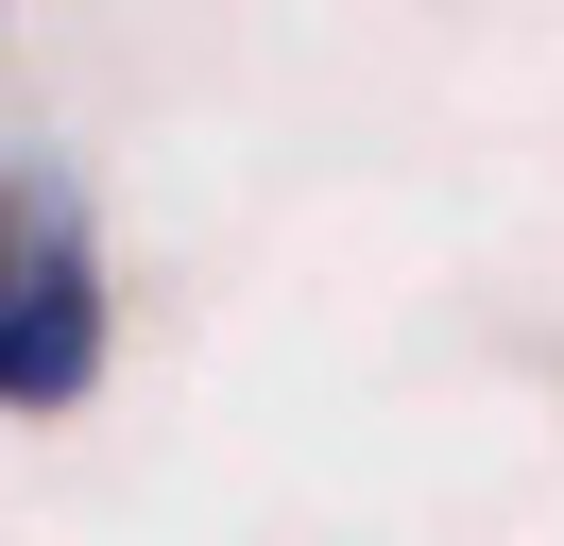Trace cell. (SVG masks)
I'll return each mask as SVG.
<instances>
[{"mask_svg":"<svg viewBox=\"0 0 564 546\" xmlns=\"http://www.w3.org/2000/svg\"><path fill=\"white\" fill-rule=\"evenodd\" d=\"M120 359V273H104V222H86V171L52 154H0V410L52 427L86 410Z\"/></svg>","mask_w":564,"mask_h":546,"instance_id":"obj_1","label":"cell"}]
</instances>
